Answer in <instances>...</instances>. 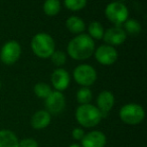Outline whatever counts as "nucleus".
<instances>
[{
    "instance_id": "1",
    "label": "nucleus",
    "mask_w": 147,
    "mask_h": 147,
    "mask_svg": "<svg viewBox=\"0 0 147 147\" xmlns=\"http://www.w3.org/2000/svg\"><path fill=\"white\" fill-rule=\"evenodd\" d=\"M95 52V42L88 34H79L70 41L68 54L75 60H86Z\"/></svg>"
},
{
    "instance_id": "2",
    "label": "nucleus",
    "mask_w": 147,
    "mask_h": 147,
    "mask_svg": "<svg viewBox=\"0 0 147 147\" xmlns=\"http://www.w3.org/2000/svg\"><path fill=\"white\" fill-rule=\"evenodd\" d=\"M30 46L34 53L39 58H49L55 51L53 38L47 33H37L31 39Z\"/></svg>"
},
{
    "instance_id": "3",
    "label": "nucleus",
    "mask_w": 147,
    "mask_h": 147,
    "mask_svg": "<svg viewBox=\"0 0 147 147\" xmlns=\"http://www.w3.org/2000/svg\"><path fill=\"white\" fill-rule=\"evenodd\" d=\"M102 114L96 106L92 104L80 105L76 110V119L84 128L97 126L102 120Z\"/></svg>"
},
{
    "instance_id": "4",
    "label": "nucleus",
    "mask_w": 147,
    "mask_h": 147,
    "mask_svg": "<svg viewBox=\"0 0 147 147\" xmlns=\"http://www.w3.org/2000/svg\"><path fill=\"white\" fill-rule=\"evenodd\" d=\"M119 117L122 120V122L125 124L138 125L145 118V111L140 104L128 103L120 108Z\"/></svg>"
},
{
    "instance_id": "5",
    "label": "nucleus",
    "mask_w": 147,
    "mask_h": 147,
    "mask_svg": "<svg viewBox=\"0 0 147 147\" xmlns=\"http://www.w3.org/2000/svg\"><path fill=\"white\" fill-rule=\"evenodd\" d=\"M105 15L109 21L114 23L116 26H119L128 19L129 11L123 3L119 1H114L107 5L105 9Z\"/></svg>"
},
{
    "instance_id": "6",
    "label": "nucleus",
    "mask_w": 147,
    "mask_h": 147,
    "mask_svg": "<svg viewBox=\"0 0 147 147\" xmlns=\"http://www.w3.org/2000/svg\"><path fill=\"white\" fill-rule=\"evenodd\" d=\"M75 81L82 87H89L97 80V72L93 66L89 64H81L74 70Z\"/></svg>"
},
{
    "instance_id": "7",
    "label": "nucleus",
    "mask_w": 147,
    "mask_h": 147,
    "mask_svg": "<svg viewBox=\"0 0 147 147\" xmlns=\"http://www.w3.org/2000/svg\"><path fill=\"white\" fill-rule=\"evenodd\" d=\"M21 47L17 41H8L2 46L0 51V59L6 65L14 64L20 57Z\"/></svg>"
},
{
    "instance_id": "8",
    "label": "nucleus",
    "mask_w": 147,
    "mask_h": 147,
    "mask_svg": "<svg viewBox=\"0 0 147 147\" xmlns=\"http://www.w3.org/2000/svg\"><path fill=\"white\" fill-rule=\"evenodd\" d=\"M45 107L49 114L59 115L65 110L66 99L65 95L59 91H53L45 99Z\"/></svg>"
},
{
    "instance_id": "9",
    "label": "nucleus",
    "mask_w": 147,
    "mask_h": 147,
    "mask_svg": "<svg viewBox=\"0 0 147 147\" xmlns=\"http://www.w3.org/2000/svg\"><path fill=\"white\" fill-rule=\"evenodd\" d=\"M96 60L102 65H112L118 58V52L115 47L110 45H101L95 50Z\"/></svg>"
},
{
    "instance_id": "10",
    "label": "nucleus",
    "mask_w": 147,
    "mask_h": 147,
    "mask_svg": "<svg viewBox=\"0 0 147 147\" xmlns=\"http://www.w3.org/2000/svg\"><path fill=\"white\" fill-rule=\"evenodd\" d=\"M115 104V97L111 91L104 90L97 97V108L102 114V117H106L112 110Z\"/></svg>"
},
{
    "instance_id": "11",
    "label": "nucleus",
    "mask_w": 147,
    "mask_h": 147,
    "mask_svg": "<svg viewBox=\"0 0 147 147\" xmlns=\"http://www.w3.org/2000/svg\"><path fill=\"white\" fill-rule=\"evenodd\" d=\"M51 84H53V88L55 91H62L66 90L70 85L71 82V78H70V74L67 70L63 69V68H57L51 74Z\"/></svg>"
},
{
    "instance_id": "12",
    "label": "nucleus",
    "mask_w": 147,
    "mask_h": 147,
    "mask_svg": "<svg viewBox=\"0 0 147 147\" xmlns=\"http://www.w3.org/2000/svg\"><path fill=\"white\" fill-rule=\"evenodd\" d=\"M81 147H105L107 143V137L103 132L94 130L85 134L81 140Z\"/></svg>"
},
{
    "instance_id": "13",
    "label": "nucleus",
    "mask_w": 147,
    "mask_h": 147,
    "mask_svg": "<svg viewBox=\"0 0 147 147\" xmlns=\"http://www.w3.org/2000/svg\"><path fill=\"white\" fill-rule=\"evenodd\" d=\"M127 38V34L119 26H114V27L109 28L107 31L104 32L103 39L105 42L110 46H115V45H120L124 42Z\"/></svg>"
},
{
    "instance_id": "14",
    "label": "nucleus",
    "mask_w": 147,
    "mask_h": 147,
    "mask_svg": "<svg viewBox=\"0 0 147 147\" xmlns=\"http://www.w3.org/2000/svg\"><path fill=\"white\" fill-rule=\"evenodd\" d=\"M51 115L46 110H38L32 115L30 124L31 127L36 130H41L46 128L51 124Z\"/></svg>"
},
{
    "instance_id": "15",
    "label": "nucleus",
    "mask_w": 147,
    "mask_h": 147,
    "mask_svg": "<svg viewBox=\"0 0 147 147\" xmlns=\"http://www.w3.org/2000/svg\"><path fill=\"white\" fill-rule=\"evenodd\" d=\"M17 136L7 129L0 130V147H18Z\"/></svg>"
},
{
    "instance_id": "16",
    "label": "nucleus",
    "mask_w": 147,
    "mask_h": 147,
    "mask_svg": "<svg viewBox=\"0 0 147 147\" xmlns=\"http://www.w3.org/2000/svg\"><path fill=\"white\" fill-rule=\"evenodd\" d=\"M66 26L70 30V32L74 34H82L86 27L84 20L78 16H71L68 18L66 21Z\"/></svg>"
},
{
    "instance_id": "17",
    "label": "nucleus",
    "mask_w": 147,
    "mask_h": 147,
    "mask_svg": "<svg viewBox=\"0 0 147 147\" xmlns=\"http://www.w3.org/2000/svg\"><path fill=\"white\" fill-rule=\"evenodd\" d=\"M61 10L59 0H45L43 4V11L49 16H55Z\"/></svg>"
},
{
    "instance_id": "18",
    "label": "nucleus",
    "mask_w": 147,
    "mask_h": 147,
    "mask_svg": "<svg viewBox=\"0 0 147 147\" xmlns=\"http://www.w3.org/2000/svg\"><path fill=\"white\" fill-rule=\"evenodd\" d=\"M88 31H89V34H88L89 36L91 38H95V39H102L105 32L103 25L98 21L91 22L88 27Z\"/></svg>"
},
{
    "instance_id": "19",
    "label": "nucleus",
    "mask_w": 147,
    "mask_h": 147,
    "mask_svg": "<svg viewBox=\"0 0 147 147\" xmlns=\"http://www.w3.org/2000/svg\"><path fill=\"white\" fill-rule=\"evenodd\" d=\"M34 94L38 98L41 99H46L51 95V93L53 92L51 86L49 84L44 83V82H38V83H36L34 87Z\"/></svg>"
},
{
    "instance_id": "20",
    "label": "nucleus",
    "mask_w": 147,
    "mask_h": 147,
    "mask_svg": "<svg viewBox=\"0 0 147 147\" xmlns=\"http://www.w3.org/2000/svg\"><path fill=\"white\" fill-rule=\"evenodd\" d=\"M92 97L93 93L89 87H81L77 92V100L81 105L90 104Z\"/></svg>"
},
{
    "instance_id": "21",
    "label": "nucleus",
    "mask_w": 147,
    "mask_h": 147,
    "mask_svg": "<svg viewBox=\"0 0 147 147\" xmlns=\"http://www.w3.org/2000/svg\"><path fill=\"white\" fill-rule=\"evenodd\" d=\"M124 28L126 34L129 33L131 35H136L141 31V25L136 19H127L124 22Z\"/></svg>"
},
{
    "instance_id": "22",
    "label": "nucleus",
    "mask_w": 147,
    "mask_h": 147,
    "mask_svg": "<svg viewBox=\"0 0 147 147\" xmlns=\"http://www.w3.org/2000/svg\"><path fill=\"white\" fill-rule=\"evenodd\" d=\"M65 6L72 11H78L86 7L87 0H65Z\"/></svg>"
},
{
    "instance_id": "23",
    "label": "nucleus",
    "mask_w": 147,
    "mask_h": 147,
    "mask_svg": "<svg viewBox=\"0 0 147 147\" xmlns=\"http://www.w3.org/2000/svg\"><path fill=\"white\" fill-rule=\"evenodd\" d=\"M51 59L55 66L59 67V66H63L64 64L66 63V61H67V55H66V53L64 52V51H61V50L55 51V52L51 54Z\"/></svg>"
},
{
    "instance_id": "24",
    "label": "nucleus",
    "mask_w": 147,
    "mask_h": 147,
    "mask_svg": "<svg viewBox=\"0 0 147 147\" xmlns=\"http://www.w3.org/2000/svg\"><path fill=\"white\" fill-rule=\"evenodd\" d=\"M18 147H38V143L32 138H23L19 140Z\"/></svg>"
},
{
    "instance_id": "25",
    "label": "nucleus",
    "mask_w": 147,
    "mask_h": 147,
    "mask_svg": "<svg viewBox=\"0 0 147 147\" xmlns=\"http://www.w3.org/2000/svg\"><path fill=\"white\" fill-rule=\"evenodd\" d=\"M85 131L83 130V128H80V127H77V128H74L73 131H72V137L73 139L75 140H82L85 136Z\"/></svg>"
},
{
    "instance_id": "26",
    "label": "nucleus",
    "mask_w": 147,
    "mask_h": 147,
    "mask_svg": "<svg viewBox=\"0 0 147 147\" xmlns=\"http://www.w3.org/2000/svg\"><path fill=\"white\" fill-rule=\"evenodd\" d=\"M69 147H81V145H79V144H77V143H74V144H71Z\"/></svg>"
},
{
    "instance_id": "27",
    "label": "nucleus",
    "mask_w": 147,
    "mask_h": 147,
    "mask_svg": "<svg viewBox=\"0 0 147 147\" xmlns=\"http://www.w3.org/2000/svg\"><path fill=\"white\" fill-rule=\"evenodd\" d=\"M1 86H2V84H1V81H0V88H1Z\"/></svg>"
}]
</instances>
